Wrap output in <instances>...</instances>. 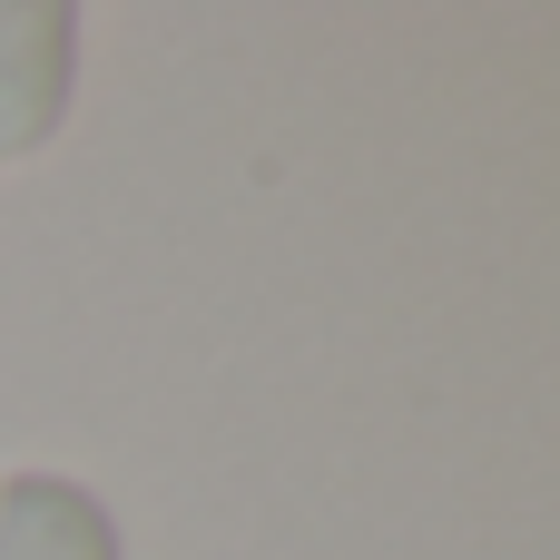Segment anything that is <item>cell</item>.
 Instances as JSON below:
<instances>
[{
  "label": "cell",
  "mask_w": 560,
  "mask_h": 560,
  "mask_svg": "<svg viewBox=\"0 0 560 560\" xmlns=\"http://www.w3.org/2000/svg\"><path fill=\"white\" fill-rule=\"evenodd\" d=\"M79 39H89V20L69 0H0V167H30L69 128Z\"/></svg>",
  "instance_id": "1"
},
{
  "label": "cell",
  "mask_w": 560,
  "mask_h": 560,
  "mask_svg": "<svg viewBox=\"0 0 560 560\" xmlns=\"http://www.w3.org/2000/svg\"><path fill=\"white\" fill-rule=\"evenodd\" d=\"M0 560H128L118 551V512L49 463L0 472Z\"/></svg>",
  "instance_id": "2"
}]
</instances>
